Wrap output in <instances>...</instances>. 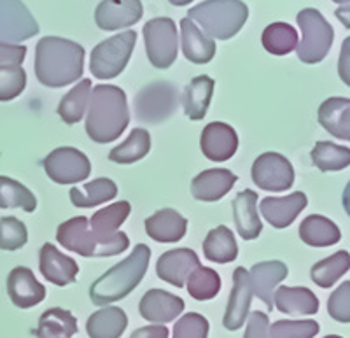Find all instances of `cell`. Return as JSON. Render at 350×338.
Instances as JSON below:
<instances>
[{
    "mask_svg": "<svg viewBox=\"0 0 350 338\" xmlns=\"http://www.w3.org/2000/svg\"><path fill=\"white\" fill-rule=\"evenodd\" d=\"M84 72V48L62 37H44L36 48V76L44 86L62 88L76 83Z\"/></svg>",
    "mask_w": 350,
    "mask_h": 338,
    "instance_id": "1",
    "label": "cell"
},
{
    "mask_svg": "<svg viewBox=\"0 0 350 338\" xmlns=\"http://www.w3.org/2000/svg\"><path fill=\"white\" fill-rule=\"evenodd\" d=\"M130 123L126 93L112 84H98L90 96L86 133L93 142L109 144L123 135Z\"/></svg>",
    "mask_w": 350,
    "mask_h": 338,
    "instance_id": "2",
    "label": "cell"
},
{
    "mask_svg": "<svg viewBox=\"0 0 350 338\" xmlns=\"http://www.w3.org/2000/svg\"><path fill=\"white\" fill-rule=\"evenodd\" d=\"M151 259V249L146 244H137L131 255L111 270L98 277L90 287V298L95 305L105 307L126 298L146 277Z\"/></svg>",
    "mask_w": 350,
    "mask_h": 338,
    "instance_id": "3",
    "label": "cell"
},
{
    "mask_svg": "<svg viewBox=\"0 0 350 338\" xmlns=\"http://www.w3.org/2000/svg\"><path fill=\"white\" fill-rule=\"evenodd\" d=\"M187 18L196 21L211 39L228 40L242 30L249 8L242 0H205L189 9Z\"/></svg>",
    "mask_w": 350,
    "mask_h": 338,
    "instance_id": "4",
    "label": "cell"
},
{
    "mask_svg": "<svg viewBox=\"0 0 350 338\" xmlns=\"http://www.w3.org/2000/svg\"><path fill=\"white\" fill-rule=\"evenodd\" d=\"M56 240L60 246H64V249L77 252L84 258H109V256L121 255L130 246V239L126 233H123L120 239L112 240V242L100 240L92 231L88 224V218L84 216H77V218H72L62 223L56 231Z\"/></svg>",
    "mask_w": 350,
    "mask_h": 338,
    "instance_id": "5",
    "label": "cell"
},
{
    "mask_svg": "<svg viewBox=\"0 0 350 338\" xmlns=\"http://www.w3.org/2000/svg\"><path fill=\"white\" fill-rule=\"evenodd\" d=\"M135 42V30H126L120 36H114L96 44L90 56V70L93 76L102 81L114 79L120 76L128 65Z\"/></svg>",
    "mask_w": 350,
    "mask_h": 338,
    "instance_id": "6",
    "label": "cell"
},
{
    "mask_svg": "<svg viewBox=\"0 0 350 338\" xmlns=\"http://www.w3.org/2000/svg\"><path fill=\"white\" fill-rule=\"evenodd\" d=\"M299 28L303 32L301 42L296 46L298 49V58L303 64L314 65L323 62L331 49V44L334 39V30L326 18L317 11V9H303L298 12Z\"/></svg>",
    "mask_w": 350,
    "mask_h": 338,
    "instance_id": "7",
    "label": "cell"
},
{
    "mask_svg": "<svg viewBox=\"0 0 350 338\" xmlns=\"http://www.w3.org/2000/svg\"><path fill=\"white\" fill-rule=\"evenodd\" d=\"M179 105V92L168 81L149 83L137 93L135 116L142 123L158 125L174 116Z\"/></svg>",
    "mask_w": 350,
    "mask_h": 338,
    "instance_id": "8",
    "label": "cell"
},
{
    "mask_svg": "<svg viewBox=\"0 0 350 338\" xmlns=\"http://www.w3.org/2000/svg\"><path fill=\"white\" fill-rule=\"evenodd\" d=\"M144 42L149 62L156 68H168L177 60V28L170 18H154L144 25Z\"/></svg>",
    "mask_w": 350,
    "mask_h": 338,
    "instance_id": "9",
    "label": "cell"
},
{
    "mask_svg": "<svg viewBox=\"0 0 350 338\" xmlns=\"http://www.w3.org/2000/svg\"><path fill=\"white\" fill-rule=\"evenodd\" d=\"M44 170L56 184H76L88 179L92 164L84 153L76 148H58L49 153L42 161Z\"/></svg>",
    "mask_w": 350,
    "mask_h": 338,
    "instance_id": "10",
    "label": "cell"
},
{
    "mask_svg": "<svg viewBox=\"0 0 350 338\" xmlns=\"http://www.w3.org/2000/svg\"><path fill=\"white\" fill-rule=\"evenodd\" d=\"M252 181L259 190L280 193L295 184V168L286 156L279 153H265L252 165Z\"/></svg>",
    "mask_w": 350,
    "mask_h": 338,
    "instance_id": "11",
    "label": "cell"
},
{
    "mask_svg": "<svg viewBox=\"0 0 350 338\" xmlns=\"http://www.w3.org/2000/svg\"><path fill=\"white\" fill-rule=\"evenodd\" d=\"M39 34V25L21 0H0V42L18 44Z\"/></svg>",
    "mask_w": 350,
    "mask_h": 338,
    "instance_id": "12",
    "label": "cell"
},
{
    "mask_svg": "<svg viewBox=\"0 0 350 338\" xmlns=\"http://www.w3.org/2000/svg\"><path fill=\"white\" fill-rule=\"evenodd\" d=\"M200 148H202L205 158L223 164L235 156L237 149H239V135H237L235 128H231L230 125L214 121L203 128L202 137H200Z\"/></svg>",
    "mask_w": 350,
    "mask_h": 338,
    "instance_id": "13",
    "label": "cell"
},
{
    "mask_svg": "<svg viewBox=\"0 0 350 338\" xmlns=\"http://www.w3.org/2000/svg\"><path fill=\"white\" fill-rule=\"evenodd\" d=\"M252 284L249 272L239 267L233 272V289L230 293L226 312H224L223 324L226 330L237 331L243 326L252 302Z\"/></svg>",
    "mask_w": 350,
    "mask_h": 338,
    "instance_id": "14",
    "label": "cell"
},
{
    "mask_svg": "<svg viewBox=\"0 0 350 338\" xmlns=\"http://www.w3.org/2000/svg\"><path fill=\"white\" fill-rule=\"evenodd\" d=\"M144 14L140 0H102L95 11V21L102 30H120L139 23Z\"/></svg>",
    "mask_w": 350,
    "mask_h": 338,
    "instance_id": "15",
    "label": "cell"
},
{
    "mask_svg": "<svg viewBox=\"0 0 350 338\" xmlns=\"http://www.w3.org/2000/svg\"><path fill=\"white\" fill-rule=\"evenodd\" d=\"M198 267L200 259L196 252L183 247V249H172L159 256L158 263H156V274L161 281L172 284V286L184 287L187 277Z\"/></svg>",
    "mask_w": 350,
    "mask_h": 338,
    "instance_id": "16",
    "label": "cell"
},
{
    "mask_svg": "<svg viewBox=\"0 0 350 338\" xmlns=\"http://www.w3.org/2000/svg\"><path fill=\"white\" fill-rule=\"evenodd\" d=\"M40 274L55 286H68L76 283L79 265L72 258L60 252L53 244H44L39 255Z\"/></svg>",
    "mask_w": 350,
    "mask_h": 338,
    "instance_id": "17",
    "label": "cell"
},
{
    "mask_svg": "<svg viewBox=\"0 0 350 338\" xmlns=\"http://www.w3.org/2000/svg\"><path fill=\"white\" fill-rule=\"evenodd\" d=\"M8 293L11 302L20 309H32L46 298V287L27 267L12 268L8 277Z\"/></svg>",
    "mask_w": 350,
    "mask_h": 338,
    "instance_id": "18",
    "label": "cell"
},
{
    "mask_svg": "<svg viewBox=\"0 0 350 338\" xmlns=\"http://www.w3.org/2000/svg\"><path fill=\"white\" fill-rule=\"evenodd\" d=\"M308 198H306L305 193L298 191V193H293L289 196H282V198H273V196H267V198L261 200V214L265 218V221L271 224L273 228H287L289 224H293L296 218H298L299 212L306 207Z\"/></svg>",
    "mask_w": 350,
    "mask_h": 338,
    "instance_id": "19",
    "label": "cell"
},
{
    "mask_svg": "<svg viewBox=\"0 0 350 338\" xmlns=\"http://www.w3.org/2000/svg\"><path fill=\"white\" fill-rule=\"evenodd\" d=\"M184 311V300L163 289H151L142 296L139 312L151 322H170Z\"/></svg>",
    "mask_w": 350,
    "mask_h": 338,
    "instance_id": "20",
    "label": "cell"
},
{
    "mask_svg": "<svg viewBox=\"0 0 350 338\" xmlns=\"http://www.w3.org/2000/svg\"><path fill=\"white\" fill-rule=\"evenodd\" d=\"M237 175L226 168H211L196 175L191 183V193L200 202H217L235 186Z\"/></svg>",
    "mask_w": 350,
    "mask_h": 338,
    "instance_id": "21",
    "label": "cell"
},
{
    "mask_svg": "<svg viewBox=\"0 0 350 338\" xmlns=\"http://www.w3.org/2000/svg\"><path fill=\"white\" fill-rule=\"evenodd\" d=\"M231 211L240 237L243 240L258 239L262 231V223L259 221L258 212V193L252 190L240 191L231 202Z\"/></svg>",
    "mask_w": 350,
    "mask_h": 338,
    "instance_id": "22",
    "label": "cell"
},
{
    "mask_svg": "<svg viewBox=\"0 0 350 338\" xmlns=\"http://www.w3.org/2000/svg\"><path fill=\"white\" fill-rule=\"evenodd\" d=\"M289 270L282 261L256 263L249 272L252 293L267 303L268 311L273 309V289L287 277Z\"/></svg>",
    "mask_w": 350,
    "mask_h": 338,
    "instance_id": "23",
    "label": "cell"
},
{
    "mask_svg": "<svg viewBox=\"0 0 350 338\" xmlns=\"http://www.w3.org/2000/svg\"><path fill=\"white\" fill-rule=\"evenodd\" d=\"M146 231L156 242L174 244L184 239L187 221L174 209H161L146 219Z\"/></svg>",
    "mask_w": 350,
    "mask_h": 338,
    "instance_id": "24",
    "label": "cell"
},
{
    "mask_svg": "<svg viewBox=\"0 0 350 338\" xmlns=\"http://www.w3.org/2000/svg\"><path fill=\"white\" fill-rule=\"evenodd\" d=\"M319 123L331 135L340 140H350V100L331 96L324 100L317 112Z\"/></svg>",
    "mask_w": 350,
    "mask_h": 338,
    "instance_id": "25",
    "label": "cell"
},
{
    "mask_svg": "<svg viewBox=\"0 0 350 338\" xmlns=\"http://www.w3.org/2000/svg\"><path fill=\"white\" fill-rule=\"evenodd\" d=\"M130 212V202L123 200V202L112 203L109 207L95 212V214L92 216V219H88V224H90L92 231L100 240L112 242V240L120 239L121 235H123V231H120V226L126 221Z\"/></svg>",
    "mask_w": 350,
    "mask_h": 338,
    "instance_id": "26",
    "label": "cell"
},
{
    "mask_svg": "<svg viewBox=\"0 0 350 338\" xmlns=\"http://www.w3.org/2000/svg\"><path fill=\"white\" fill-rule=\"evenodd\" d=\"M180 42H183V53L187 60L196 65L208 64L215 55L214 39L205 34L193 23L189 18L180 21Z\"/></svg>",
    "mask_w": 350,
    "mask_h": 338,
    "instance_id": "27",
    "label": "cell"
},
{
    "mask_svg": "<svg viewBox=\"0 0 350 338\" xmlns=\"http://www.w3.org/2000/svg\"><path fill=\"white\" fill-rule=\"evenodd\" d=\"M273 303L282 314L289 315H314L319 311V298L308 287L280 286L275 291Z\"/></svg>",
    "mask_w": 350,
    "mask_h": 338,
    "instance_id": "28",
    "label": "cell"
},
{
    "mask_svg": "<svg viewBox=\"0 0 350 338\" xmlns=\"http://www.w3.org/2000/svg\"><path fill=\"white\" fill-rule=\"evenodd\" d=\"M128 326V317L120 307H105L96 311L86 321L90 338H121Z\"/></svg>",
    "mask_w": 350,
    "mask_h": 338,
    "instance_id": "29",
    "label": "cell"
},
{
    "mask_svg": "<svg viewBox=\"0 0 350 338\" xmlns=\"http://www.w3.org/2000/svg\"><path fill=\"white\" fill-rule=\"evenodd\" d=\"M214 79L208 76H198L187 84L183 95V104L184 112L189 120L200 121L205 118L214 95Z\"/></svg>",
    "mask_w": 350,
    "mask_h": 338,
    "instance_id": "30",
    "label": "cell"
},
{
    "mask_svg": "<svg viewBox=\"0 0 350 338\" xmlns=\"http://www.w3.org/2000/svg\"><path fill=\"white\" fill-rule=\"evenodd\" d=\"M299 239L310 247H329L340 242L342 231L331 219L312 214L301 221Z\"/></svg>",
    "mask_w": 350,
    "mask_h": 338,
    "instance_id": "31",
    "label": "cell"
},
{
    "mask_svg": "<svg viewBox=\"0 0 350 338\" xmlns=\"http://www.w3.org/2000/svg\"><path fill=\"white\" fill-rule=\"evenodd\" d=\"M203 255L208 261L214 263H231L239 256L235 235L231 233L228 226H217L208 231L203 240Z\"/></svg>",
    "mask_w": 350,
    "mask_h": 338,
    "instance_id": "32",
    "label": "cell"
},
{
    "mask_svg": "<svg viewBox=\"0 0 350 338\" xmlns=\"http://www.w3.org/2000/svg\"><path fill=\"white\" fill-rule=\"evenodd\" d=\"M70 195V202L76 207L88 209V207H96L105 202H111L118 195V186L114 181L107 179V177H100V179L92 181V183L84 184L83 187H72L68 191Z\"/></svg>",
    "mask_w": 350,
    "mask_h": 338,
    "instance_id": "33",
    "label": "cell"
},
{
    "mask_svg": "<svg viewBox=\"0 0 350 338\" xmlns=\"http://www.w3.org/2000/svg\"><path fill=\"white\" fill-rule=\"evenodd\" d=\"M77 333V321L72 312L55 307L42 312L37 326V338H72Z\"/></svg>",
    "mask_w": 350,
    "mask_h": 338,
    "instance_id": "34",
    "label": "cell"
},
{
    "mask_svg": "<svg viewBox=\"0 0 350 338\" xmlns=\"http://www.w3.org/2000/svg\"><path fill=\"white\" fill-rule=\"evenodd\" d=\"M149 151H151V135H149V131L144 130V128H135L123 144H120L118 148H114L109 153V159L114 161V164L130 165L146 158Z\"/></svg>",
    "mask_w": 350,
    "mask_h": 338,
    "instance_id": "35",
    "label": "cell"
},
{
    "mask_svg": "<svg viewBox=\"0 0 350 338\" xmlns=\"http://www.w3.org/2000/svg\"><path fill=\"white\" fill-rule=\"evenodd\" d=\"M90 96H92V81L90 79H83L81 83H77V86L72 88L58 105V114L64 123L76 125L83 120L88 104H90Z\"/></svg>",
    "mask_w": 350,
    "mask_h": 338,
    "instance_id": "36",
    "label": "cell"
},
{
    "mask_svg": "<svg viewBox=\"0 0 350 338\" xmlns=\"http://www.w3.org/2000/svg\"><path fill=\"white\" fill-rule=\"evenodd\" d=\"M262 48L275 56L289 55L298 46V32L289 23H271L265 28L261 36Z\"/></svg>",
    "mask_w": 350,
    "mask_h": 338,
    "instance_id": "37",
    "label": "cell"
},
{
    "mask_svg": "<svg viewBox=\"0 0 350 338\" xmlns=\"http://www.w3.org/2000/svg\"><path fill=\"white\" fill-rule=\"evenodd\" d=\"M0 209H21L25 212H33L37 209L36 195L18 181L0 175Z\"/></svg>",
    "mask_w": 350,
    "mask_h": 338,
    "instance_id": "38",
    "label": "cell"
},
{
    "mask_svg": "<svg viewBox=\"0 0 350 338\" xmlns=\"http://www.w3.org/2000/svg\"><path fill=\"white\" fill-rule=\"evenodd\" d=\"M350 268V256L347 251L334 252L329 258L323 259V261L315 263L310 270V277L319 287H327L333 286L340 277L349 272Z\"/></svg>",
    "mask_w": 350,
    "mask_h": 338,
    "instance_id": "39",
    "label": "cell"
},
{
    "mask_svg": "<svg viewBox=\"0 0 350 338\" xmlns=\"http://www.w3.org/2000/svg\"><path fill=\"white\" fill-rule=\"evenodd\" d=\"M310 158L321 172L343 170L350 165V149L333 142H317L312 149Z\"/></svg>",
    "mask_w": 350,
    "mask_h": 338,
    "instance_id": "40",
    "label": "cell"
},
{
    "mask_svg": "<svg viewBox=\"0 0 350 338\" xmlns=\"http://www.w3.org/2000/svg\"><path fill=\"white\" fill-rule=\"evenodd\" d=\"M187 293L189 296L198 302H207L217 296L219 289H221V277L215 270L200 265L196 270L191 272V275L186 281Z\"/></svg>",
    "mask_w": 350,
    "mask_h": 338,
    "instance_id": "41",
    "label": "cell"
},
{
    "mask_svg": "<svg viewBox=\"0 0 350 338\" xmlns=\"http://www.w3.org/2000/svg\"><path fill=\"white\" fill-rule=\"evenodd\" d=\"M27 88V72L21 65L0 67V102L14 100Z\"/></svg>",
    "mask_w": 350,
    "mask_h": 338,
    "instance_id": "42",
    "label": "cell"
},
{
    "mask_svg": "<svg viewBox=\"0 0 350 338\" xmlns=\"http://www.w3.org/2000/svg\"><path fill=\"white\" fill-rule=\"evenodd\" d=\"M28 242V230L23 221L8 216L0 219V249L18 251Z\"/></svg>",
    "mask_w": 350,
    "mask_h": 338,
    "instance_id": "43",
    "label": "cell"
},
{
    "mask_svg": "<svg viewBox=\"0 0 350 338\" xmlns=\"http://www.w3.org/2000/svg\"><path fill=\"white\" fill-rule=\"evenodd\" d=\"M319 324L312 319L306 321H277L268 328L270 338H314Z\"/></svg>",
    "mask_w": 350,
    "mask_h": 338,
    "instance_id": "44",
    "label": "cell"
},
{
    "mask_svg": "<svg viewBox=\"0 0 350 338\" xmlns=\"http://www.w3.org/2000/svg\"><path fill=\"white\" fill-rule=\"evenodd\" d=\"M208 321L202 314L189 312L175 322L174 338H207Z\"/></svg>",
    "mask_w": 350,
    "mask_h": 338,
    "instance_id": "45",
    "label": "cell"
},
{
    "mask_svg": "<svg viewBox=\"0 0 350 338\" xmlns=\"http://www.w3.org/2000/svg\"><path fill=\"white\" fill-rule=\"evenodd\" d=\"M327 312L331 317L338 322L350 321V283L345 281L338 289L334 291L327 302Z\"/></svg>",
    "mask_w": 350,
    "mask_h": 338,
    "instance_id": "46",
    "label": "cell"
},
{
    "mask_svg": "<svg viewBox=\"0 0 350 338\" xmlns=\"http://www.w3.org/2000/svg\"><path fill=\"white\" fill-rule=\"evenodd\" d=\"M268 328H270V319L265 312H252L249 315V322H247V330L243 338H270L268 335Z\"/></svg>",
    "mask_w": 350,
    "mask_h": 338,
    "instance_id": "47",
    "label": "cell"
},
{
    "mask_svg": "<svg viewBox=\"0 0 350 338\" xmlns=\"http://www.w3.org/2000/svg\"><path fill=\"white\" fill-rule=\"evenodd\" d=\"M27 56V48L20 44L0 42V67L5 65H21Z\"/></svg>",
    "mask_w": 350,
    "mask_h": 338,
    "instance_id": "48",
    "label": "cell"
},
{
    "mask_svg": "<svg viewBox=\"0 0 350 338\" xmlns=\"http://www.w3.org/2000/svg\"><path fill=\"white\" fill-rule=\"evenodd\" d=\"M130 338H168V328L165 326H146L139 328L131 333Z\"/></svg>",
    "mask_w": 350,
    "mask_h": 338,
    "instance_id": "49",
    "label": "cell"
},
{
    "mask_svg": "<svg viewBox=\"0 0 350 338\" xmlns=\"http://www.w3.org/2000/svg\"><path fill=\"white\" fill-rule=\"evenodd\" d=\"M168 2L174 5H177V8H180V5H187L189 2H193V0H168Z\"/></svg>",
    "mask_w": 350,
    "mask_h": 338,
    "instance_id": "50",
    "label": "cell"
},
{
    "mask_svg": "<svg viewBox=\"0 0 350 338\" xmlns=\"http://www.w3.org/2000/svg\"><path fill=\"white\" fill-rule=\"evenodd\" d=\"M334 2H338V4H349V0H334Z\"/></svg>",
    "mask_w": 350,
    "mask_h": 338,
    "instance_id": "51",
    "label": "cell"
},
{
    "mask_svg": "<svg viewBox=\"0 0 350 338\" xmlns=\"http://www.w3.org/2000/svg\"><path fill=\"white\" fill-rule=\"evenodd\" d=\"M324 338H342V337H338V335H329V337H324Z\"/></svg>",
    "mask_w": 350,
    "mask_h": 338,
    "instance_id": "52",
    "label": "cell"
}]
</instances>
